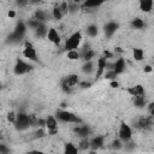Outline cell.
<instances>
[{
    "instance_id": "19",
    "label": "cell",
    "mask_w": 154,
    "mask_h": 154,
    "mask_svg": "<svg viewBox=\"0 0 154 154\" xmlns=\"http://www.w3.org/2000/svg\"><path fill=\"white\" fill-rule=\"evenodd\" d=\"M106 0H84V2L81 5L83 8H94L101 6Z\"/></svg>"
},
{
    "instance_id": "37",
    "label": "cell",
    "mask_w": 154,
    "mask_h": 154,
    "mask_svg": "<svg viewBox=\"0 0 154 154\" xmlns=\"http://www.w3.org/2000/svg\"><path fill=\"white\" fill-rule=\"evenodd\" d=\"M45 136V130H43V128H38V130L35 132V138H42Z\"/></svg>"
},
{
    "instance_id": "26",
    "label": "cell",
    "mask_w": 154,
    "mask_h": 154,
    "mask_svg": "<svg viewBox=\"0 0 154 154\" xmlns=\"http://www.w3.org/2000/svg\"><path fill=\"white\" fill-rule=\"evenodd\" d=\"M34 18H36L41 23H45L47 20V13L43 10H36V12L34 14Z\"/></svg>"
},
{
    "instance_id": "44",
    "label": "cell",
    "mask_w": 154,
    "mask_h": 154,
    "mask_svg": "<svg viewBox=\"0 0 154 154\" xmlns=\"http://www.w3.org/2000/svg\"><path fill=\"white\" fill-rule=\"evenodd\" d=\"M41 0H29V2L30 4H32V5H36V4H38Z\"/></svg>"
},
{
    "instance_id": "47",
    "label": "cell",
    "mask_w": 154,
    "mask_h": 154,
    "mask_svg": "<svg viewBox=\"0 0 154 154\" xmlns=\"http://www.w3.org/2000/svg\"><path fill=\"white\" fill-rule=\"evenodd\" d=\"M149 114H150V116H153V117H154V107H153V108H152V109H150V111H149Z\"/></svg>"
},
{
    "instance_id": "29",
    "label": "cell",
    "mask_w": 154,
    "mask_h": 154,
    "mask_svg": "<svg viewBox=\"0 0 154 154\" xmlns=\"http://www.w3.org/2000/svg\"><path fill=\"white\" fill-rule=\"evenodd\" d=\"M94 70V63L90 60V61H85V64L82 66V71L87 75H89L91 71Z\"/></svg>"
},
{
    "instance_id": "25",
    "label": "cell",
    "mask_w": 154,
    "mask_h": 154,
    "mask_svg": "<svg viewBox=\"0 0 154 154\" xmlns=\"http://www.w3.org/2000/svg\"><path fill=\"white\" fill-rule=\"evenodd\" d=\"M78 149L79 148L75 147V144L71 142L65 143V146H64V153H66V154H76L78 152Z\"/></svg>"
},
{
    "instance_id": "7",
    "label": "cell",
    "mask_w": 154,
    "mask_h": 154,
    "mask_svg": "<svg viewBox=\"0 0 154 154\" xmlns=\"http://www.w3.org/2000/svg\"><path fill=\"white\" fill-rule=\"evenodd\" d=\"M25 31H26L25 24H24L23 22H19V23L17 24V26H16L13 34L11 35V40H12V41H18V40H20V38L24 36Z\"/></svg>"
},
{
    "instance_id": "43",
    "label": "cell",
    "mask_w": 154,
    "mask_h": 154,
    "mask_svg": "<svg viewBox=\"0 0 154 154\" xmlns=\"http://www.w3.org/2000/svg\"><path fill=\"white\" fill-rule=\"evenodd\" d=\"M111 87H112V88H118L119 84H118V82H117L116 79H113V81H111Z\"/></svg>"
},
{
    "instance_id": "5",
    "label": "cell",
    "mask_w": 154,
    "mask_h": 154,
    "mask_svg": "<svg viewBox=\"0 0 154 154\" xmlns=\"http://www.w3.org/2000/svg\"><path fill=\"white\" fill-rule=\"evenodd\" d=\"M23 55H24V58H26V59H29V60H32V61H38L36 49H35V47L32 46V43H31V42H29V41H25V42H24Z\"/></svg>"
},
{
    "instance_id": "30",
    "label": "cell",
    "mask_w": 154,
    "mask_h": 154,
    "mask_svg": "<svg viewBox=\"0 0 154 154\" xmlns=\"http://www.w3.org/2000/svg\"><path fill=\"white\" fill-rule=\"evenodd\" d=\"M78 148H79L81 150H85V149L90 148V141H89L87 137H85V138H82V140H81V142H79Z\"/></svg>"
},
{
    "instance_id": "10",
    "label": "cell",
    "mask_w": 154,
    "mask_h": 154,
    "mask_svg": "<svg viewBox=\"0 0 154 154\" xmlns=\"http://www.w3.org/2000/svg\"><path fill=\"white\" fill-rule=\"evenodd\" d=\"M118 28H119V24L116 23V22H108V23H106L105 26H103L105 35L107 37H111L113 34H116V31L118 30Z\"/></svg>"
},
{
    "instance_id": "20",
    "label": "cell",
    "mask_w": 154,
    "mask_h": 154,
    "mask_svg": "<svg viewBox=\"0 0 154 154\" xmlns=\"http://www.w3.org/2000/svg\"><path fill=\"white\" fill-rule=\"evenodd\" d=\"M47 32H48V28L45 23H40V25L35 29V34L37 37H43V36H47Z\"/></svg>"
},
{
    "instance_id": "18",
    "label": "cell",
    "mask_w": 154,
    "mask_h": 154,
    "mask_svg": "<svg viewBox=\"0 0 154 154\" xmlns=\"http://www.w3.org/2000/svg\"><path fill=\"white\" fill-rule=\"evenodd\" d=\"M105 144V136H96L93 140H90V148L99 149Z\"/></svg>"
},
{
    "instance_id": "39",
    "label": "cell",
    "mask_w": 154,
    "mask_h": 154,
    "mask_svg": "<svg viewBox=\"0 0 154 154\" xmlns=\"http://www.w3.org/2000/svg\"><path fill=\"white\" fill-rule=\"evenodd\" d=\"M37 128H46V118H38V123H37Z\"/></svg>"
},
{
    "instance_id": "21",
    "label": "cell",
    "mask_w": 154,
    "mask_h": 154,
    "mask_svg": "<svg viewBox=\"0 0 154 154\" xmlns=\"http://www.w3.org/2000/svg\"><path fill=\"white\" fill-rule=\"evenodd\" d=\"M134 97V105L138 108H142L144 106H147V99L144 95H141V96H132Z\"/></svg>"
},
{
    "instance_id": "35",
    "label": "cell",
    "mask_w": 154,
    "mask_h": 154,
    "mask_svg": "<svg viewBox=\"0 0 154 154\" xmlns=\"http://www.w3.org/2000/svg\"><path fill=\"white\" fill-rule=\"evenodd\" d=\"M59 7H60V10H61V12H63L64 14H66V13L69 12V2L64 1V2H61V4L59 5Z\"/></svg>"
},
{
    "instance_id": "2",
    "label": "cell",
    "mask_w": 154,
    "mask_h": 154,
    "mask_svg": "<svg viewBox=\"0 0 154 154\" xmlns=\"http://www.w3.org/2000/svg\"><path fill=\"white\" fill-rule=\"evenodd\" d=\"M60 122H64V123H75V124H79L81 123V119L73 114L72 112H69L66 109H63V111H57V116H55Z\"/></svg>"
},
{
    "instance_id": "1",
    "label": "cell",
    "mask_w": 154,
    "mask_h": 154,
    "mask_svg": "<svg viewBox=\"0 0 154 154\" xmlns=\"http://www.w3.org/2000/svg\"><path fill=\"white\" fill-rule=\"evenodd\" d=\"M82 42V34L81 31H75L73 34H71L66 41H65V45H64V49L67 52V51H71V49H77L79 47Z\"/></svg>"
},
{
    "instance_id": "14",
    "label": "cell",
    "mask_w": 154,
    "mask_h": 154,
    "mask_svg": "<svg viewBox=\"0 0 154 154\" xmlns=\"http://www.w3.org/2000/svg\"><path fill=\"white\" fill-rule=\"evenodd\" d=\"M128 93L131 95V96H141V95H144L146 94V90H144V87L141 85V84H136L134 87H130L128 89Z\"/></svg>"
},
{
    "instance_id": "17",
    "label": "cell",
    "mask_w": 154,
    "mask_h": 154,
    "mask_svg": "<svg viewBox=\"0 0 154 154\" xmlns=\"http://www.w3.org/2000/svg\"><path fill=\"white\" fill-rule=\"evenodd\" d=\"M46 128L48 129V131L51 130H57L58 129V120L57 117L54 116H48L46 118Z\"/></svg>"
},
{
    "instance_id": "45",
    "label": "cell",
    "mask_w": 154,
    "mask_h": 154,
    "mask_svg": "<svg viewBox=\"0 0 154 154\" xmlns=\"http://www.w3.org/2000/svg\"><path fill=\"white\" fill-rule=\"evenodd\" d=\"M153 107H154V102H150V103L148 105V112H149V111H150Z\"/></svg>"
},
{
    "instance_id": "15",
    "label": "cell",
    "mask_w": 154,
    "mask_h": 154,
    "mask_svg": "<svg viewBox=\"0 0 154 154\" xmlns=\"http://www.w3.org/2000/svg\"><path fill=\"white\" fill-rule=\"evenodd\" d=\"M75 132L77 134V136H79L81 138H85L89 136L90 134V129L88 125H77L75 128Z\"/></svg>"
},
{
    "instance_id": "38",
    "label": "cell",
    "mask_w": 154,
    "mask_h": 154,
    "mask_svg": "<svg viewBox=\"0 0 154 154\" xmlns=\"http://www.w3.org/2000/svg\"><path fill=\"white\" fill-rule=\"evenodd\" d=\"M29 4V0H16V5L18 7H25Z\"/></svg>"
},
{
    "instance_id": "34",
    "label": "cell",
    "mask_w": 154,
    "mask_h": 154,
    "mask_svg": "<svg viewBox=\"0 0 154 154\" xmlns=\"http://www.w3.org/2000/svg\"><path fill=\"white\" fill-rule=\"evenodd\" d=\"M16 118H17V114H16L13 111H11V112H8V113H7V120H8L10 123L14 124V122H16Z\"/></svg>"
},
{
    "instance_id": "31",
    "label": "cell",
    "mask_w": 154,
    "mask_h": 154,
    "mask_svg": "<svg viewBox=\"0 0 154 154\" xmlns=\"http://www.w3.org/2000/svg\"><path fill=\"white\" fill-rule=\"evenodd\" d=\"M117 76H118V73H117L114 70H107V72L103 73V77H105L106 79H111V81L116 79Z\"/></svg>"
},
{
    "instance_id": "16",
    "label": "cell",
    "mask_w": 154,
    "mask_h": 154,
    "mask_svg": "<svg viewBox=\"0 0 154 154\" xmlns=\"http://www.w3.org/2000/svg\"><path fill=\"white\" fill-rule=\"evenodd\" d=\"M125 67H126V64H125V60H124V58H118L116 61H114V66H113V70L118 73V75H120V73H123L124 71H125Z\"/></svg>"
},
{
    "instance_id": "27",
    "label": "cell",
    "mask_w": 154,
    "mask_h": 154,
    "mask_svg": "<svg viewBox=\"0 0 154 154\" xmlns=\"http://www.w3.org/2000/svg\"><path fill=\"white\" fill-rule=\"evenodd\" d=\"M131 25H132V28L141 30V29H143V28L146 26V23L143 22V19H142V18H138V17H137V18L132 19V22H131Z\"/></svg>"
},
{
    "instance_id": "3",
    "label": "cell",
    "mask_w": 154,
    "mask_h": 154,
    "mask_svg": "<svg viewBox=\"0 0 154 154\" xmlns=\"http://www.w3.org/2000/svg\"><path fill=\"white\" fill-rule=\"evenodd\" d=\"M14 126L17 130L22 131V130H26L30 126V122H29V114L24 113V112H19L17 113V118L14 122Z\"/></svg>"
},
{
    "instance_id": "46",
    "label": "cell",
    "mask_w": 154,
    "mask_h": 154,
    "mask_svg": "<svg viewBox=\"0 0 154 154\" xmlns=\"http://www.w3.org/2000/svg\"><path fill=\"white\" fill-rule=\"evenodd\" d=\"M72 2H76V4H83L84 2V0H71Z\"/></svg>"
},
{
    "instance_id": "40",
    "label": "cell",
    "mask_w": 154,
    "mask_h": 154,
    "mask_svg": "<svg viewBox=\"0 0 154 154\" xmlns=\"http://www.w3.org/2000/svg\"><path fill=\"white\" fill-rule=\"evenodd\" d=\"M79 85H81L82 88H89V87L91 85V83H90V82H81Z\"/></svg>"
},
{
    "instance_id": "4",
    "label": "cell",
    "mask_w": 154,
    "mask_h": 154,
    "mask_svg": "<svg viewBox=\"0 0 154 154\" xmlns=\"http://www.w3.org/2000/svg\"><path fill=\"white\" fill-rule=\"evenodd\" d=\"M118 136H119V138L123 141V143H126V142L131 141V137H132V130H131L130 125L126 124L125 122H122V123H120V126H119Z\"/></svg>"
},
{
    "instance_id": "22",
    "label": "cell",
    "mask_w": 154,
    "mask_h": 154,
    "mask_svg": "<svg viewBox=\"0 0 154 154\" xmlns=\"http://www.w3.org/2000/svg\"><path fill=\"white\" fill-rule=\"evenodd\" d=\"M132 58H134L136 61H142L143 58H144V52H143V49H142V48H138V47L134 48V49H132Z\"/></svg>"
},
{
    "instance_id": "42",
    "label": "cell",
    "mask_w": 154,
    "mask_h": 154,
    "mask_svg": "<svg viewBox=\"0 0 154 154\" xmlns=\"http://www.w3.org/2000/svg\"><path fill=\"white\" fill-rule=\"evenodd\" d=\"M152 70H153V66H150V65H146V66H144V72L149 73Z\"/></svg>"
},
{
    "instance_id": "36",
    "label": "cell",
    "mask_w": 154,
    "mask_h": 154,
    "mask_svg": "<svg viewBox=\"0 0 154 154\" xmlns=\"http://www.w3.org/2000/svg\"><path fill=\"white\" fill-rule=\"evenodd\" d=\"M122 140L119 138V140H114L113 142H112V147L114 148V149H120L122 147H123V144H122Z\"/></svg>"
},
{
    "instance_id": "8",
    "label": "cell",
    "mask_w": 154,
    "mask_h": 154,
    "mask_svg": "<svg viewBox=\"0 0 154 154\" xmlns=\"http://www.w3.org/2000/svg\"><path fill=\"white\" fill-rule=\"evenodd\" d=\"M153 116H147V117H141L138 120H137V124H136V126L138 128V129H148V128H150L152 125H153Z\"/></svg>"
},
{
    "instance_id": "11",
    "label": "cell",
    "mask_w": 154,
    "mask_h": 154,
    "mask_svg": "<svg viewBox=\"0 0 154 154\" xmlns=\"http://www.w3.org/2000/svg\"><path fill=\"white\" fill-rule=\"evenodd\" d=\"M61 83H64V84H66V85L73 88L76 84L79 83V77H78V75H76V73H71V75H67V76L61 81Z\"/></svg>"
},
{
    "instance_id": "41",
    "label": "cell",
    "mask_w": 154,
    "mask_h": 154,
    "mask_svg": "<svg viewBox=\"0 0 154 154\" xmlns=\"http://www.w3.org/2000/svg\"><path fill=\"white\" fill-rule=\"evenodd\" d=\"M7 16H8L10 18H14V17H16V12H14L13 10H10L8 13H7Z\"/></svg>"
},
{
    "instance_id": "9",
    "label": "cell",
    "mask_w": 154,
    "mask_h": 154,
    "mask_svg": "<svg viewBox=\"0 0 154 154\" xmlns=\"http://www.w3.org/2000/svg\"><path fill=\"white\" fill-rule=\"evenodd\" d=\"M106 66H107V58L106 57H100L97 59V63H96V67H97L96 75H95L96 78H100L103 75V72L106 70Z\"/></svg>"
},
{
    "instance_id": "33",
    "label": "cell",
    "mask_w": 154,
    "mask_h": 154,
    "mask_svg": "<svg viewBox=\"0 0 154 154\" xmlns=\"http://www.w3.org/2000/svg\"><path fill=\"white\" fill-rule=\"evenodd\" d=\"M94 55H95V52L93 51V49H89L82 58L84 59V61H90V60H93V58H94Z\"/></svg>"
},
{
    "instance_id": "12",
    "label": "cell",
    "mask_w": 154,
    "mask_h": 154,
    "mask_svg": "<svg viewBox=\"0 0 154 154\" xmlns=\"http://www.w3.org/2000/svg\"><path fill=\"white\" fill-rule=\"evenodd\" d=\"M47 38H48V41H51L52 43H54V45H57V46L60 43V35L58 34V31H57L54 28H49V29H48Z\"/></svg>"
},
{
    "instance_id": "6",
    "label": "cell",
    "mask_w": 154,
    "mask_h": 154,
    "mask_svg": "<svg viewBox=\"0 0 154 154\" xmlns=\"http://www.w3.org/2000/svg\"><path fill=\"white\" fill-rule=\"evenodd\" d=\"M31 67H32V66L28 65V64H26L25 61H23L22 59H17V60H16V64H14V66H13V71H14V73H16L17 76H20V75H24V73L29 72V71L31 70Z\"/></svg>"
},
{
    "instance_id": "23",
    "label": "cell",
    "mask_w": 154,
    "mask_h": 154,
    "mask_svg": "<svg viewBox=\"0 0 154 154\" xmlns=\"http://www.w3.org/2000/svg\"><path fill=\"white\" fill-rule=\"evenodd\" d=\"M85 32H87L88 36L95 37V36H97V34H99V28H97V25H95V24H90L89 26H87Z\"/></svg>"
},
{
    "instance_id": "32",
    "label": "cell",
    "mask_w": 154,
    "mask_h": 154,
    "mask_svg": "<svg viewBox=\"0 0 154 154\" xmlns=\"http://www.w3.org/2000/svg\"><path fill=\"white\" fill-rule=\"evenodd\" d=\"M29 122H30V126H37V123H38V117L34 113L29 114Z\"/></svg>"
},
{
    "instance_id": "48",
    "label": "cell",
    "mask_w": 154,
    "mask_h": 154,
    "mask_svg": "<svg viewBox=\"0 0 154 154\" xmlns=\"http://www.w3.org/2000/svg\"><path fill=\"white\" fill-rule=\"evenodd\" d=\"M153 66H154V61H153Z\"/></svg>"
},
{
    "instance_id": "13",
    "label": "cell",
    "mask_w": 154,
    "mask_h": 154,
    "mask_svg": "<svg viewBox=\"0 0 154 154\" xmlns=\"http://www.w3.org/2000/svg\"><path fill=\"white\" fill-rule=\"evenodd\" d=\"M140 10L144 13H149L153 10L154 6V0H138Z\"/></svg>"
},
{
    "instance_id": "28",
    "label": "cell",
    "mask_w": 154,
    "mask_h": 154,
    "mask_svg": "<svg viewBox=\"0 0 154 154\" xmlns=\"http://www.w3.org/2000/svg\"><path fill=\"white\" fill-rule=\"evenodd\" d=\"M52 16H53V18H54V19H57V20H59V19H61V18H63L64 13L61 12V10H60L59 5H57V6H54V7H53V10H52Z\"/></svg>"
},
{
    "instance_id": "24",
    "label": "cell",
    "mask_w": 154,
    "mask_h": 154,
    "mask_svg": "<svg viewBox=\"0 0 154 154\" xmlns=\"http://www.w3.org/2000/svg\"><path fill=\"white\" fill-rule=\"evenodd\" d=\"M66 58L69 60H78L81 58V52L77 49H71L66 52Z\"/></svg>"
}]
</instances>
